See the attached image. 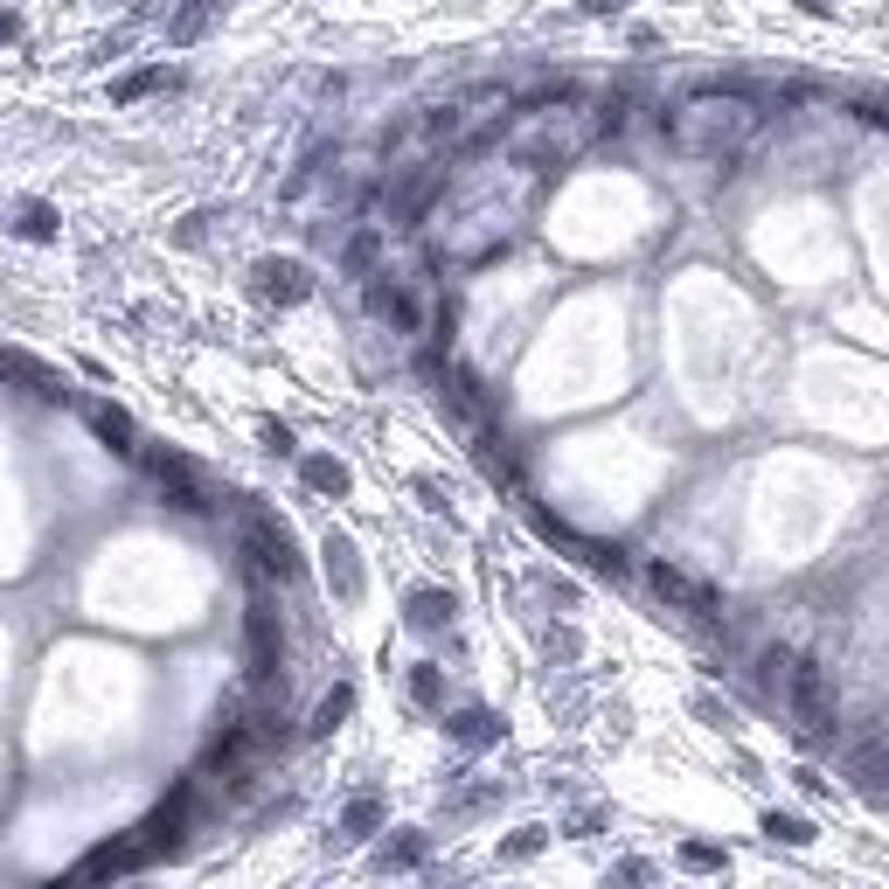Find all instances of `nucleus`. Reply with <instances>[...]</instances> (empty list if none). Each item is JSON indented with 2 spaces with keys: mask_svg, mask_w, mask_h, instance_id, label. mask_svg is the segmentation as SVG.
<instances>
[{
  "mask_svg": "<svg viewBox=\"0 0 889 889\" xmlns=\"http://www.w3.org/2000/svg\"><path fill=\"white\" fill-rule=\"evenodd\" d=\"M320 563H327V584H334V598H340V604L362 598V556H355V542L340 536V528H334L327 542H320Z\"/></svg>",
  "mask_w": 889,
  "mask_h": 889,
  "instance_id": "obj_6",
  "label": "nucleus"
},
{
  "mask_svg": "<svg viewBox=\"0 0 889 889\" xmlns=\"http://www.w3.org/2000/svg\"><path fill=\"white\" fill-rule=\"evenodd\" d=\"M848 771H855V779L868 785V779H876L882 792H889V765H882V750L876 744H868V750H848Z\"/></svg>",
  "mask_w": 889,
  "mask_h": 889,
  "instance_id": "obj_17",
  "label": "nucleus"
},
{
  "mask_svg": "<svg viewBox=\"0 0 889 889\" xmlns=\"http://www.w3.org/2000/svg\"><path fill=\"white\" fill-rule=\"evenodd\" d=\"M681 862H688V868H723L730 855H723L716 841H688V848H681Z\"/></svg>",
  "mask_w": 889,
  "mask_h": 889,
  "instance_id": "obj_22",
  "label": "nucleus"
},
{
  "mask_svg": "<svg viewBox=\"0 0 889 889\" xmlns=\"http://www.w3.org/2000/svg\"><path fill=\"white\" fill-rule=\"evenodd\" d=\"M251 292L272 299V307H299V299H313V272H307L299 257H257Z\"/></svg>",
  "mask_w": 889,
  "mask_h": 889,
  "instance_id": "obj_3",
  "label": "nucleus"
},
{
  "mask_svg": "<svg viewBox=\"0 0 889 889\" xmlns=\"http://www.w3.org/2000/svg\"><path fill=\"white\" fill-rule=\"evenodd\" d=\"M410 862H424V834L418 827H396L383 841V868H410Z\"/></svg>",
  "mask_w": 889,
  "mask_h": 889,
  "instance_id": "obj_14",
  "label": "nucleus"
},
{
  "mask_svg": "<svg viewBox=\"0 0 889 889\" xmlns=\"http://www.w3.org/2000/svg\"><path fill=\"white\" fill-rule=\"evenodd\" d=\"M785 695H792V709H800V723L813 736H834V688H827V674L813 668V660H792Z\"/></svg>",
  "mask_w": 889,
  "mask_h": 889,
  "instance_id": "obj_2",
  "label": "nucleus"
},
{
  "mask_svg": "<svg viewBox=\"0 0 889 889\" xmlns=\"http://www.w3.org/2000/svg\"><path fill=\"white\" fill-rule=\"evenodd\" d=\"M299 480H307L313 494H327V501L348 494V466H340L334 452H307V459H299Z\"/></svg>",
  "mask_w": 889,
  "mask_h": 889,
  "instance_id": "obj_10",
  "label": "nucleus"
},
{
  "mask_svg": "<svg viewBox=\"0 0 889 889\" xmlns=\"http://www.w3.org/2000/svg\"><path fill=\"white\" fill-rule=\"evenodd\" d=\"M765 834H771V841H800V848H806V841H813V820H792V813H765Z\"/></svg>",
  "mask_w": 889,
  "mask_h": 889,
  "instance_id": "obj_19",
  "label": "nucleus"
},
{
  "mask_svg": "<svg viewBox=\"0 0 889 889\" xmlns=\"http://www.w3.org/2000/svg\"><path fill=\"white\" fill-rule=\"evenodd\" d=\"M369 307L383 313L389 327H404V334L424 327V307H418V292H410V286H389V278H375V286H369Z\"/></svg>",
  "mask_w": 889,
  "mask_h": 889,
  "instance_id": "obj_7",
  "label": "nucleus"
},
{
  "mask_svg": "<svg viewBox=\"0 0 889 889\" xmlns=\"http://www.w3.org/2000/svg\"><path fill=\"white\" fill-rule=\"evenodd\" d=\"M175 84H181V70H167V63L125 70V77H111V105H140V98H154V91H175Z\"/></svg>",
  "mask_w": 889,
  "mask_h": 889,
  "instance_id": "obj_8",
  "label": "nucleus"
},
{
  "mask_svg": "<svg viewBox=\"0 0 889 889\" xmlns=\"http://www.w3.org/2000/svg\"><path fill=\"white\" fill-rule=\"evenodd\" d=\"M375 257H383V237H375V230H355V237H348V272H375Z\"/></svg>",
  "mask_w": 889,
  "mask_h": 889,
  "instance_id": "obj_16",
  "label": "nucleus"
},
{
  "mask_svg": "<svg viewBox=\"0 0 889 889\" xmlns=\"http://www.w3.org/2000/svg\"><path fill=\"white\" fill-rule=\"evenodd\" d=\"M542 841H550L542 827H521V834H507V848H501V855H507V862H528V855H542Z\"/></svg>",
  "mask_w": 889,
  "mask_h": 889,
  "instance_id": "obj_21",
  "label": "nucleus"
},
{
  "mask_svg": "<svg viewBox=\"0 0 889 889\" xmlns=\"http://www.w3.org/2000/svg\"><path fill=\"white\" fill-rule=\"evenodd\" d=\"M626 43H633V49H660V28H653V22H633Z\"/></svg>",
  "mask_w": 889,
  "mask_h": 889,
  "instance_id": "obj_24",
  "label": "nucleus"
},
{
  "mask_svg": "<svg viewBox=\"0 0 889 889\" xmlns=\"http://www.w3.org/2000/svg\"><path fill=\"white\" fill-rule=\"evenodd\" d=\"M348 709H355V688H334L327 702H320V716H313V736H327V730H334V723H340Z\"/></svg>",
  "mask_w": 889,
  "mask_h": 889,
  "instance_id": "obj_20",
  "label": "nucleus"
},
{
  "mask_svg": "<svg viewBox=\"0 0 889 889\" xmlns=\"http://www.w3.org/2000/svg\"><path fill=\"white\" fill-rule=\"evenodd\" d=\"M340 827H348V834H375V827H383V800H355L340 813Z\"/></svg>",
  "mask_w": 889,
  "mask_h": 889,
  "instance_id": "obj_18",
  "label": "nucleus"
},
{
  "mask_svg": "<svg viewBox=\"0 0 889 889\" xmlns=\"http://www.w3.org/2000/svg\"><path fill=\"white\" fill-rule=\"evenodd\" d=\"M633 0H577V14H626Z\"/></svg>",
  "mask_w": 889,
  "mask_h": 889,
  "instance_id": "obj_25",
  "label": "nucleus"
},
{
  "mask_svg": "<svg viewBox=\"0 0 889 889\" xmlns=\"http://www.w3.org/2000/svg\"><path fill=\"white\" fill-rule=\"evenodd\" d=\"M91 431H98V439H105L111 452H132V418H125V410L98 404V410H91Z\"/></svg>",
  "mask_w": 889,
  "mask_h": 889,
  "instance_id": "obj_13",
  "label": "nucleus"
},
{
  "mask_svg": "<svg viewBox=\"0 0 889 889\" xmlns=\"http://www.w3.org/2000/svg\"><path fill=\"white\" fill-rule=\"evenodd\" d=\"M647 584H653V591L668 598V604L695 612V618H709V612H716V591H709V584H695V577H681L674 563H647Z\"/></svg>",
  "mask_w": 889,
  "mask_h": 889,
  "instance_id": "obj_5",
  "label": "nucleus"
},
{
  "mask_svg": "<svg viewBox=\"0 0 889 889\" xmlns=\"http://www.w3.org/2000/svg\"><path fill=\"white\" fill-rule=\"evenodd\" d=\"M410 702H418V709H439V702H445V674H439V668H418V674H410Z\"/></svg>",
  "mask_w": 889,
  "mask_h": 889,
  "instance_id": "obj_15",
  "label": "nucleus"
},
{
  "mask_svg": "<svg viewBox=\"0 0 889 889\" xmlns=\"http://www.w3.org/2000/svg\"><path fill=\"white\" fill-rule=\"evenodd\" d=\"M22 35H28V14L22 8H0V49H14Z\"/></svg>",
  "mask_w": 889,
  "mask_h": 889,
  "instance_id": "obj_23",
  "label": "nucleus"
},
{
  "mask_svg": "<svg viewBox=\"0 0 889 889\" xmlns=\"http://www.w3.org/2000/svg\"><path fill=\"white\" fill-rule=\"evenodd\" d=\"M445 730L459 736L466 750H486V744H494V736H501V716H494V709H459V716H452Z\"/></svg>",
  "mask_w": 889,
  "mask_h": 889,
  "instance_id": "obj_11",
  "label": "nucleus"
},
{
  "mask_svg": "<svg viewBox=\"0 0 889 889\" xmlns=\"http://www.w3.org/2000/svg\"><path fill=\"white\" fill-rule=\"evenodd\" d=\"M452 618H459V598H452L445 584H418V591L404 598V626L410 633H445Z\"/></svg>",
  "mask_w": 889,
  "mask_h": 889,
  "instance_id": "obj_4",
  "label": "nucleus"
},
{
  "mask_svg": "<svg viewBox=\"0 0 889 889\" xmlns=\"http://www.w3.org/2000/svg\"><path fill=\"white\" fill-rule=\"evenodd\" d=\"M56 230H63V223H56L49 202H22V209H14V237H28V243H56Z\"/></svg>",
  "mask_w": 889,
  "mask_h": 889,
  "instance_id": "obj_12",
  "label": "nucleus"
},
{
  "mask_svg": "<svg viewBox=\"0 0 889 889\" xmlns=\"http://www.w3.org/2000/svg\"><path fill=\"white\" fill-rule=\"evenodd\" d=\"M660 125H668V140L681 154H736L744 140H758L765 105L736 98V91H695V98H681Z\"/></svg>",
  "mask_w": 889,
  "mask_h": 889,
  "instance_id": "obj_1",
  "label": "nucleus"
},
{
  "mask_svg": "<svg viewBox=\"0 0 889 889\" xmlns=\"http://www.w3.org/2000/svg\"><path fill=\"white\" fill-rule=\"evenodd\" d=\"M223 8H230V0H181V8L167 14V43H181V49H188V43H202Z\"/></svg>",
  "mask_w": 889,
  "mask_h": 889,
  "instance_id": "obj_9",
  "label": "nucleus"
}]
</instances>
